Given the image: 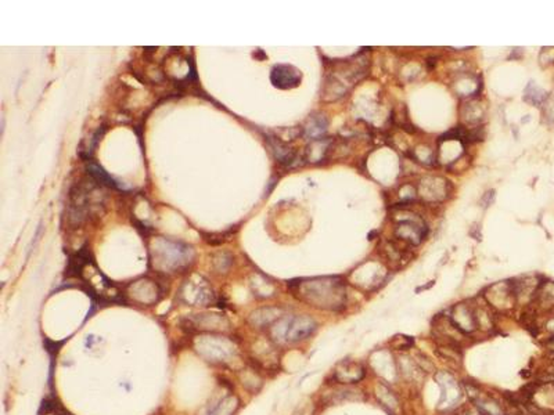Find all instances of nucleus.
<instances>
[{
  "label": "nucleus",
  "mask_w": 554,
  "mask_h": 415,
  "mask_svg": "<svg viewBox=\"0 0 554 415\" xmlns=\"http://www.w3.org/2000/svg\"><path fill=\"white\" fill-rule=\"evenodd\" d=\"M294 295L317 309L339 310L345 306V286L338 278H312L290 284Z\"/></svg>",
  "instance_id": "nucleus-1"
},
{
  "label": "nucleus",
  "mask_w": 554,
  "mask_h": 415,
  "mask_svg": "<svg viewBox=\"0 0 554 415\" xmlns=\"http://www.w3.org/2000/svg\"><path fill=\"white\" fill-rule=\"evenodd\" d=\"M150 259L157 272L175 274L190 267L194 251L190 245L180 241L159 238L154 241L150 249Z\"/></svg>",
  "instance_id": "nucleus-2"
},
{
  "label": "nucleus",
  "mask_w": 554,
  "mask_h": 415,
  "mask_svg": "<svg viewBox=\"0 0 554 415\" xmlns=\"http://www.w3.org/2000/svg\"><path fill=\"white\" fill-rule=\"evenodd\" d=\"M197 353L212 364H226L236 357L237 349L234 344L222 335H201L194 342Z\"/></svg>",
  "instance_id": "nucleus-3"
},
{
  "label": "nucleus",
  "mask_w": 554,
  "mask_h": 415,
  "mask_svg": "<svg viewBox=\"0 0 554 415\" xmlns=\"http://www.w3.org/2000/svg\"><path fill=\"white\" fill-rule=\"evenodd\" d=\"M96 182H85L81 180L72 187L70 191V201H68V219L72 225H81L82 222L91 215V210L95 208V194Z\"/></svg>",
  "instance_id": "nucleus-4"
},
{
  "label": "nucleus",
  "mask_w": 554,
  "mask_h": 415,
  "mask_svg": "<svg viewBox=\"0 0 554 415\" xmlns=\"http://www.w3.org/2000/svg\"><path fill=\"white\" fill-rule=\"evenodd\" d=\"M180 328L187 334H216L229 329V321L223 314L202 313L187 315L180 320Z\"/></svg>",
  "instance_id": "nucleus-5"
},
{
  "label": "nucleus",
  "mask_w": 554,
  "mask_h": 415,
  "mask_svg": "<svg viewBox=\"0 0 554 415\" xmlns=\"http://www.w3.org/2000/svg\"><path fill=\"white\" fill-rule=\"evenodd\" d=\"M177 296L187 306H210L215 302L212 286L201 276H193L183 282Z\"/></svg>",
  "instance_id": "nucleus-6"
},
{
  "label": "nucleus",
  "mask_w": 554,
  "mask_h": 415,
  "mask_svg": "<svg viewBox=\"0 0 554 415\" xmlns=\"http://www.w3.org/2000/svg\"><path fill=\"white\" fill-rule=\"evenodd\" d=\"M126 296L138 305L151 306L157 303L161 298L159 286L151 278H140L137 281L130 282L126 286Z\"/></svg>",
  "instance_id": "nucleus-7"
},
{
  "label": "nucleus",
  "mask_w": 554,
  "mask_h": 415,
  "mask_svg": "<svg viewBox=\"0 0 554 415\" xmlns=\"http://www.w3.org/2000/svg\"><path fill=\"white\" fill-rule=\"evenodd\" d=\"M435 381L441 387V399L440 407L444 408H452L454 407L463 397V390L459 386V383L456 382L453 375H450L448 371H440L435 374Z\"/></svg>",
  "instance_id": "nucleus-8"
},
{
  "label": "nucleus",
  "mask_w": 554,
  "mask_h": 415,
  "mask_svg": "<svg viewBox=\"0 0 554 415\" xmlns=\"http://www.w3.org/2000/svg\"><path fill=\"white\" fill-rule=\"evenodd\" d=\"M317 328L316 323L311 315H288L287 324L286 344H296L304 339L309 338Z\"/></svg>",
  "instance_id": "nucleus-9"
},
{
  "label": "nucleus",
  "mask_w": 554,
  "mask_h": 415,
  "mask_svg": "<svg viewBox=\"0 0 554 415\" xmlns=\"http://www.w3.org/2000/svg\"><path fill=\"white\" fill-rule=\"evenodd\" d=\"M301 81L302 74L299 69L288 64H277L270 72V82L273 83V86L280 90H290L298 87Z\"/></svg>",
  "instance_id": "nucleus-10"
},
{
  "label": "nucleus",
  "mask_w": 554,
  "mask_h": 415,
  "mask_svg": "<svg viewBox=\"0 0 554 415\" xmlns=\"http://www.w3.org/2000/svg\"><path fill=\"white\" fill-rule=\"evenodd\" d=\"M450 321L456 325V328L461 331L464 335L473 334L474 331H477V321H475V313L471 306L468 305H456L452 309V313L449 315Z\"/></svg>",
  "instance_id": "nucleus-11"
},
{
  "label": "nucleus",
  "mask_w": 554,
  "mask_h": 415,
  "mask_svg": "<svg viewBox=\"0 0 554 415\" xmlns=\"http://www.w3.org/2000/svg\"><path fill=\"white\" fill-rule=\"evenodd\" d=\"M333 375H334V379L338 382V383L352 385V383H358V382L362 381L364 375H366V371H364V368L359 363L344 360V361H341V363L335 367Z\"/></svg>",
  "instance_id": "nucleus-12"
},
{
  "label": "nucleus",
  "mask_w": 554,
  "mask_h": 415,
  "mask_svg": "<svg viewBox=\"0 0 554 415\" xmlns=\"http://www.w3.org/2000/svg\"><path fill=\"white\" fill-rule=\"evenodd\" d=\"M283 310L280 307L269 306V307H261L258 310L251 313L248 317V323L253 328H270L279 319L283 317Z\"/></svg>",
  "instance_id": "nucleus-13"
},
{
  "label": "nucleus",
  "mask_w": 554,
  "mask_h": 415,
  "mask_svg": "<svg viewBox=\"0 0 554 415\" xmlns=\"http://www.w3.org/2000/svg\"><path fill=\"white\" fill-rule=\"evenodd\" d=\"M269 143H270V148H272L274 158L277 161L282 165L291 166V163L295 161V151H292L291 148L288 147L286 143H283L280 138H269Z\"/></svg>",
  "instance_id": "nucleus-14"
},
{
  "label": "nucleus",
  "mask_w": 554,
  "mask_h": 415,
  "mask_svg": "<svg viewBox=\"0 0 554 415\" xmlns=\"http://www.w3.org/2000/svg\"><path fill=\"white\" fill-rule=\"evenodd\" d=\"M89 161V159H87ZM86 172L87 175L90 176L91 180H95L96 183H99L100 186H107V187H110V188H120L121 190V186L118 184V183L115 182L114 179L108 175V173L105 172L104 169L100 166V165H97L96 162H93V161H89L86 165Z\"/></svg>",
  "instance_id": "nucleus-15"
},
{
  "label": "nucleus",
  "mask_w": 554,
  "mask_h": 415,
  "mask_svg": "<svg viewBox=\"0 0 554 415\" xmlns=\"http://www.w3.org/2000/svg\"><path fill=\"white\" fill-rule=\"evenodd\" d=\"M239 407V400L236 396H225L216 403H212L206 411V415H233Z\"/></svg>",
  "instance_id": "nucleus-16"
},
{
  "label": "nucleus",
  "mask_w": 554,
  "mask_h": 415,
  "mask_svg": "<svg viewBox=\"0 0 554 415\" xmlns=\"http://www.w3.org/2000/svg\"><path fill=\"white\" fill-rule=\"evenodd\" d=\"M474 403L478 407V411L482 415H504L502 407L497 404L496 401L489 399V397H481L479 393L477 396H474Z\"/></svg>",
  "instance_id": "nucleus-17"
},
{
  "label": "nucleus",
  "mask_w": 554,
  "mask_h": 415,
  "mask_svg": "<svg viewBox=\"0 0 554 415\" xmlns=\"http://www.w3.org/2000/svg\"><path fill=\"white\" fill-rule=\"evenodd\" d=\"M326 126H327V120L323 115H319V116H312L309 124L306 125L305 133L308 137H312L313 140H319V136L321 133L326 132Z\"/></svg>",
  "instance_id": "nucleus-18"
}]
</instances>
